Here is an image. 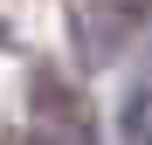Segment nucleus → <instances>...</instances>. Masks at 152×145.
<instances>
[{"label":"nucleus","instance_id":"f257e3e1","mask_svg":"<svg viewBox=\"0 0 152 145\" xmlns=\"http://www.w3.org/2000/svg\"><path fill=\"white\" fill-rule=\"evenodd\" d=\"M118 131H124V145H152V69L124 90V111H118Z\"/></svg>","mask_w":152,"mask_h":145}]
</instances>
